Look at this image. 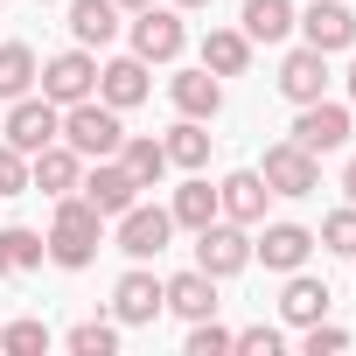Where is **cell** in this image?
I'll use <instances>...</instances> for the list:
<instances>
[{
  "label": "cell",
  "mask_w": 356,
  "mask_h": 356,
  "mask_svg": "<svg viewBox=\"0 0 356 356\" xmlns=\"http://www.w3.org/2000/svg\"><path fill=\"white\" fill-rule=\"evenodd\" d=\"M63 349H70V356H112V349H119V321H77V328L63 335Z\"/></svg>",
  "instance_id": "f1b7e54d"
},
{
  "label": "cell",
  "mask_w": 356,
  "mask_h": 356,
  "mask_svg": "<svg viewBox=\"0 0 356 356\" xmlns=\"http://www.w3.org/2000/svg\"><path fill=\"white\" fill-rule=\"evenodd\" d=\"M300 349H307V356H335V349H349V328H335V321L321 314V321L300 328Z\"/></svg>",
  "instance_id": "1f68e13d"
},
{
  "label": "cell",
  "mask_w": 356,
  "mask_h": 356,
  "mask_svg": "<svg viewBox=\"0 0 356 356\" xmlns=\"http://www.w3.org/2000/svg\"><path fill=\"white\" fill-rule=\"evenodd\" d=\"M307 252H314V231L307 224H266L259 245H252V259H266V273H300Z\"/></svg>",
  "instance_id": "4fadbf2b"
},
{
  "label": "cell",
  "mask_w": 356,
  "mask_h": 356,
  "mask_svg": "<svg viewBox=\"0 0 356 356\" xmlns=\"http://www.w3.org/2000/svg\"><path fill=\"white\" fill-rule=\"evenodd\" d=\"M77 189H84V203H91L98 217H119V210H133V203H140V182L126 175V161H112V154H105V161H91V175H84Z\"/></svg>",
  "instance_id": "9c48e42d"
},
{
  "label": "cell",
  "mask_w": 356,
  "mask_h": 356,
  "mask_svg": "<svg viewBox=\"0 0 356 356\" xmlns=\"http://www.w3.org/2000/svg\"><path fill=\"white\" fill-rule=\"evenodd\" d=\"M259 175H266V189H273V196H314V189H321V154L280 140V147H266Z\"/></svg>",
  "instance_id": "277c9868"
},
{
  "label": "cell",
  "mask_w": 356,
  "mask_h": 356,
  "mask_svg": "<svg viewBox=\"0 0 356 356\" xmlns=\"http://www.w3.org/2000/svg\"><path fill=\"white\" fill-rule=\"evenodd\" d=\"M42 259H49L42 231H29V224H8V231H0V280H22V273H35Z\"/></svg>",
  "instance_id": "603a6c76"
},
{
  "label": "cell",
  "mask_w": 356,
  "mask_h": 356,
  "mask_svg": "<svg viewBox=\"0 0 356 356\" xmlns=\"http://www.w3.org/2000/svg\"><path fill=\"white\" fill-rule=\"evenodd\" d=\"M161 293H168V307L182 314V321H203V314H217V280L196 266V273H175V280H161Z\"/></svg>",
  "instance_id": "d6986e66"
},
{
  "label": "cell",
  "mask_w": 356,
  "mask_h": 356,
  "mask_svg": "<svg viewBox=\"0 0 356 356\" xmlns=\"http://www.w3.org/2000/svg\"><path fill=\"white\" fill-rule=\"evenodd\" d=\"M77 182H84V154H77V147L49 140L42 154H29V189H42V196H77Z\"/></svg>",
  "instance_id": "30bf717a"
},
{
  "label": "cell",
  "mask_w": 356,
  "mask_h": 356,
  "mask_svg": "<svg viewBox=\"0 0 356 356\" xmlns=\"http://www.w3.org/2000/svg\"><path fill=\"white\" fill-rule=\"evenodd\" d=\"M175 8H210V0H175Z\"/></svg>",
  "instance_id": "74e56055"
},
{
  "label": "cell",
  "mask_w": 356,
  "mask_h": 356,
  "mask_svg": "<svg viewBox=\"0 0 356 356\" xmlns=\"http://www.w3.org/2000/svg\"><path fill=\"white\" fill-rule=\"evenodd\" d=\"M35 8H49V0H35Z\"/></svg>",
  "instance_id": "ab89813d"
},
{
  "label": "cell",
  "mask_w": 356,
  "mask_h": 356,
  "mask_svg": "<svg viewBox=\"0 0 356 356\" xmlns=\"http://www.w3.org/2000/svg\"><path fill=\"white\" fill-rule=\"evenodd\" d=\"M182 42H189V29H182L175 8H140V15H133V56H140V63H175Z\"/></svg>",
  "instance_id": "8992f818"
},
{
  "label": "cell",
  "mask_w": 356,
  "mask_h": 356,
  "mask_svg": "<svg viewBox=\"0 0 356 356\" xmlns=\"http://www.w3.org/2000/svg\"><path fill=\"white\" fill-rule=\"evenodd\" d=\"M168 217H175V231H203L210 217H224V203H217V189L203 182V175H189V182L175 189V203H168Z\"/></svg>",
  "instance_id": "7402d4cb"
},
{
  "label": "cell",
  "mask_w": 356,
  "mask_h": 356,
  "mask_svg": "<svg viewBox=\"0 0 356 356\" xmlns=\"http://www.w3.org/2000/svg\"><path fill=\"white\" fill-rule=\"evenodd\" d=\"M35 84H42L49 105H77V98L98 91V56H91V49H63V56H49V63L35 70Z\"/></svg>",
  "instance_id": "5b68a950"
},
{
  "label": "cell",
  "mask_w": 356,
  "mask_h": 356,
  "mask_svg": "<svg viewBox=\"0 0 356 356\" xmlns=\"http://www.w3.org/2000/svg\"><path fill=\"white\" fill-rule=\"evenodd\" d=\"M328 300H335V293H328L321 280H307V273H286V293H280V314H286L293 328H307V321H321V314H328Z\"/></svg>",
  "instance_id": "cb8c5ba5"
},
{
  "label": "cell",
  "mask_w": 356,
  "mask_h": 356,
  "mask_svg": "<svg viewBox=\"0 0 356 356\" xmlns=\"http://www.w3.org/2000/svg\"><path fill=\"white\" fill-rule=\"evenodd\" d=\"M280 91H286L293 105H314V98L328 91V56H321V49H307V42H300V49H286V63H280Z\"/></svg>",
  "instance_id": "2e32d148"
},
{
  "label": "cell",
  "mask_w": 356,
  "mask_h": 356,
  "mask_svg": "<svg viewBox=\"0 0 356 356\" xmlns=\"http://www.w3.org/2000/svg\"><path fill=\"white\" fill-rule=\"evenodd\" d=\"M119 8H126V15H140V8H154V0H119Z\"/></svg>",
  "instance_id": "8d00e7d4"
},
{
  "label": "cell",
  "mask_w": 356,
  "mask_h": 356,
  "mask_svg": "<svg viewBox=\"0 0 356 356\" xmlns=\"http://www.w3.org/2000/svg\"><path fill=\"white\" fill-rule=\"evenodd\" d=\"M35 70H42V63H35L29 42H0V98H8V105L35 91Z\"/></svg>",
  "instance_id": "d4e9b609"
},
{
  "label": "cell",
  "mask_w": 356,
  "mask_h": 356,
  "mask_svg": "<svg viewBox=\"0 0 356 356\" xmlns=\"http://www.w3.org/2000/svg\"><path fill=\"white\" fill-rule=\"evenodd\" d=\"M342 196H349V203H356V161H349V168H342Z\"/></svg>",
  "instance_id": "d590c367"
},
{
  "label": "cell",
  "mask_w": 356,
  "mask_h": 356,
  "mask_svg": "<svg viewBox=\"0 0 356 356\" xmlns=\"http://www.w3.org/2000/svg\"><path fill=\"white\" fill-rule=\"evenodd\" d=\"M245 35L252 42H286L293 35V0H245Z\"/></svg>",
  "instance_id": "484cf974"
},
{
  "label": "cell",
  "mask_w": 356,
  "mask_h": 356,
  "mask_svg": "<svg viewBox=\"0 0 356 356\" xmlns=\"http://www.w3.org/2000/svg\"><path fill=\"white\" fill-rule=\"evenodd\" d=\"M168 98H175L182 119H217L224 112V77L217 70H182V77L168 84Z\"/></svg>",
  "instance_id": "e0dca14e"
},
{
  "label": "cell",
  "mask_w": 356,
  "mask_h": 356,
  "mask_svg": "<svg viewBox=\"0 0 356 356\" xmlns=\"http://www.w3.org/2000/svg\"><path fill=\"white\" fill-rule=\"evenodd\" d=\"M217 203H224L231 224H259L266 203H273V189H266V175H259V168H238V175H224V182H217Z\"/></svg>",
  "instance_id": "9a60e30c"
},
{
  "label": "cell",
  "mask_w": 356,
  "mask_h": 356,
  "mask_svg": "<svg viewBox=\"0 0 356 356\" xmlns=\"http://www.w3.org/2000/svg\"><path fill=\"white\" fill-rule=\"evenodd\" d=\"M119 161H126V175L140 189H154L161 175H168V147L154 140V133H140V140H119Z\"/></svg>",
  "instance_id": "4316f807"
},
{
  "label": "cell",
  "mask_w": 356,
  "mask_h": 356,
  "mask_svg": "<svg viewBox=\"0 0 356 356\" xmlns=\"http://www.w3.org/2000/svg\"><path fill=\"white\" fill-rule=\"evenodd\" d=\"M349 98H356V63H349Z\"/></svg>",
  "instance_id": "f35d334b"
},
{
  "label": "cell",
  "mask_w": 356,
  "mask_h": 356,
  "mask_svg": "<svg viewBox=\"0 0 356 356\" xmlns=\"http://www.w3.org/2000/svg\"><path fill=\"white\" fill-rule=\"evenodd\" d=\"M56 335H49V321H8V328H0V349H8V356H42Z\"/></svg>",
  "instance_id": "f546056e"
},
{
  "label": "cell",
  "mask_w": 356,
  "mask_h": 356,
  "mask_svg": "<svg viewBox=\"0 0 356 356\" xmlns=\"http://www.w3.org/2000/svg\"><path fill=\"white\" fill-rule=\"evenodd\" d=\"M196 266H203L210 280H231V273H245V266H252V238H245V224H231V217H210V224L196 231Z\"/></svg>",
  "instance_id": "3957f363"
},
{
  "label": "cell",
  "mask_w": 356,
  "mask_h": 356,
  "mask_svg": "<svg viewBox=\"0 0 356 356\" xmlns=\"http://www.w3.org/2000/svg\"><path fill=\"white\" fill-rule=\"evenodd\" d=\"M98 98H105L112 112H133V105L147 98V63H140V56H112V63H98Z\"/></svg>",
  "instance_id": "ac0fdd59"
},
{
  "label": "cell",
  "mask_w": 356,
  "mask_h": 356,
  "mask_svg": "<svg viewBox=\"0 0 356 356\" xmlns=\"http://www.w3.org/2000/svg\"><path fill=\"white\" fill-rule=\"evenodd\" d=\"M342 140H349V105H328V98L300 105V119H293V147H307V154H335Z\"/></svg>",
  "instance_id": "7c38bea8"
},
{
  "label": "cell",
  "mask_w": 356,
  "mask_h": 356,
  "mask_svg": "<svg viewBox=\"0 0 356 356\" xmlns=\"http://www.w3.org/2000/svg\"><path fill=\"white\" fill-rule=\"evenodd\" d=\"M0 196H29V154L0 140Z\"/></svg>",
  "instance_id": "d6a6232c"
},
{
  "label": "cell",
  "mask_w": 356,
  "mask_h": 356,
  "mask_svg": "<svg viewBox=\"0 0 356 356\" xmlns=\"http://www.w3.org/2000/svg\"><path fill=\"white\" fill-rule=\"evenodd\" d=\"M231 349V328H217V314L189 321V356H224Z\"/></svg>",
  "instance_id": "836d02e7"
},
{
  "label": "cell",
  "mask_w": 356,
  "mask_h": 356,
  "mask_svg": "<svg viewBox=\"0 0 356 356\" xmlns=\"http://www.w3.org/2000/svg\"><path fill=\"white\" fill-rule=\"evenodd\" d=\"M161 307H168V293H161V280H154L147 266H133V273H126V280L112 286V314H119L126 328H140V321H154Z\"/></svg>",
  "instance_id": "5bb4252c"
},
{
  "label": "cell",
  "mask_w": 356,
  "mask_h": 356,
  "mask_svg": "<svg viewBox=\"0 0 356 356\" xmlns=\"http://www.w3.org/2000/svg\"><path fill=\"white\" fill-rule=\"evenodd\" d=\"M231 349H245V356H280V349H286V335H280L273 321H259V328H238V335H231Z\"/></svg>",
  "instance_id": "e575fe53"
},
{
  "label": "cell",
  "mask_w": 356,
  "mask_h": 356,
  "mask_svg": "<svg viewBox=\"0 0 356 356\" xmlns=\"http://www.w3.org/2000/svg\"><path fill=\"white\" fill-rule=\"evenodd\" d=\"M70 35L77 49H105L119 35V0H70Z\"/></svg>",
  "instance_id": "ffe728a7"
},
{
  "label": "cell",
  "mask_w": 356,
  "mask_h": 356,
  "mask_svg": "<svg viewBox=\"0 0 356 356\" xmlns=\"http://www.w3.org/2000/svg\"><path fill=\"white\" fill-rule=\"evenodd\" d=\"M293 29L307 35V49H321V56H335V49H349L356 42V15L342 8V0H314L307 15H293Z\"/></svg>",
  "instance_id": "8fae6325"
},
{
  "label": "cell",
  "mask_w": 356,
  "mask_h": 356,
  "mask_svg": "<svg viewBox=\"0 0 356 356\" xmlns=\"http://www.w3.org/2000/svg\"><path fill=\"white\" fill-rule=\"evenodd\" d=\"M161 147H168V168H189V175L210 161V133H203V119H182V126L161 140Z\"/></svg>",
  "instance_id": "83f0119b"
},
{
  "label": "cell",
  "mask_w": 356,
  "mask_h": 356,
  "mask_svg": "<svg viewBox=\"0 0 356 356\" xmlns=\"http://www.w3.org/2000/svg\"><path fill=\"white\" fill-rule=\"evenodd\" d=\"M203 70L245 77V70H252V35H245V29H210V35H203Z\"/></svg>",
  "instance_id": "44dd1931"
},
{
  "label": "cell",
  "mask_w": 356,
  "mask_h": 356,
  "mask_svg": "<svg viewBox=\"0 0 356 356\" xmlns=\"http://www.w3.org/2000/svg\"><path fill=\"white\" fill-rule=\"evenodd\" d=\"M314 245H328L335 259H356V203L335 210V217H321V238H314Z\"/></svg>",
  "instance_id": "4dcf8cb0"
},
{
  "label": "cell",
  "mask_w": 356,
  "mask_h": 356,
  "mask_svg": "<svg viewBox=\"0 0 356 356\" xmlns=\"http://www.w3.org/2000/svg\"><path fill=\"white\" fill-rule=\"evenodd\" d=\"M98 238H105V217L84 203V196H56V224H49V266H63V273H84L91 259H98Z\"/></svg>",
  "instance_id": "6da1fadb"
},
{
  "label": "cell",
  "mask_w": 356,
  "mask_h": 356,
  "mask_svg": "<svg viewBox=\"0 0 356 356\" xmlns=\"http://www.w3.org/2000/svg\"><path fill=\"white\" fill-rule=\"evenodd\" d=\"M119 140H126V126H119V112L91 91V98H77V105H63V147H77L84 161H105V154H119Z\"/></svg>",
  "instance_id": "7a4b0ae2"
},
{
  "label": "cell",
  "mask_w": 356,
  "mask_h": 356,
  "mask_svg": "<svg viewBox=\"0 0 356 356\" xmlns=\"http://www.w3.org/2000/svg\"><path fill=\"white\" fill-rule=\"evenodd\" d=\"M49 140H63V105H49V98H15V112H8V147H22V154H42Z\"/></svg>",
  "instance_id": "52a82bcc"
},
{
  "label": "cell",
  "mask_w": 356,
  "mask_h": 356,
  "mask_svg": "<svg viewBox=\"0 0 356 356\" xmlns=\"http://www.w3.org/2000/svg\"><path fill=\"white\" fill-rule=\"evenodd\" d=\"M168 238H175V217H168V210H154V203L119 210V252H126V259H161Z\"/></svg>",
  "instance_id": "ba28073f"
}]
</instances>
